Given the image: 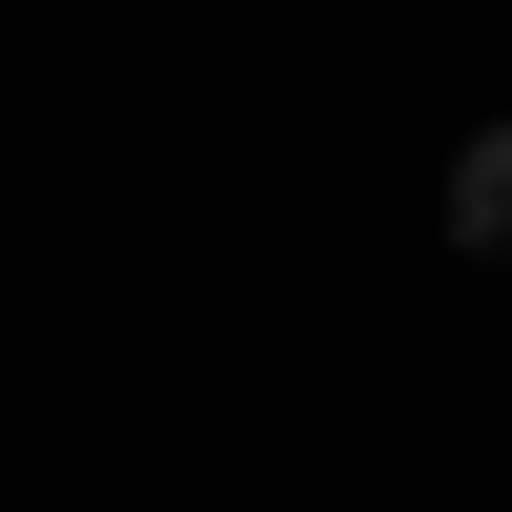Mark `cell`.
<instances>
[{
	"instance_id": "1",
	"label": "cell",
	"mask_w": 512,
	"mask_h": 512,
	"mask_svg": "<svg viewBox=\"0 0 512 512\" xmlns=\"http://www.w3.org/2000/svg\"><path fill=\"white\" fill-rule=\"evenodd\" d=\"M451 246H472V267H492V246H512V123H492L472 164H451Z\"/></svg>"
}]
</instances>
